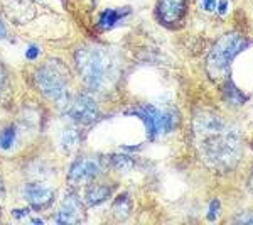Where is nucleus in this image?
<instances>
[{
  "label": "nucleus",
  "mask_w": 253,
  "mask_h": 225,
  "mask_svg": "<svg viewBox=\"0 0 253 225\" xmlns=\"http://www.w3.org/2000/svg\"><path fill=\"white\" fill-rule=\"evenodd\" d=\"M194 137L205 163L216 171H231L243 154L240 134L223 117L201 112L194 117Z\"/></svg>",
  "instance_id": "f257e3e1"
},
{
  "label": "nucleus",
  "mask_w": 253,
  "mask_h": 225,
  "mask_svg": "<svg viewBox=\"0 0 253 225\" xmlns=\"http://www.w3.org/2000/svg\"><path fill=\"white\" fill-rule=\"evenodd\" d=\"M76 68L84 85L93 92H105L117 78V61L108 49L84 46L76 53Z\"/></svg>",
  "instance_id": "f03ea898"
},
{
  "label": "nucleus",
  "mask_w": 253,
  "mask_h": 225,
  "mask_svg": "<svg viewBox=\"0 0 253 225\" xmlns=\"http://www.w3.org/2000/svg\"><path fill=\"white\" fill-rule=\"evenodd\" d=\"M36 85L44 97L58 104L68 102V69L61 61L49 59L34 75Z\"/></svg>",
  "instance_id": "7ed1b4c3"
},
{
  "label": "nucleus",
  "mask_w": 253,
  "mask_h": 225,
  "mask_svg": "<svg viewBox=\"0 0 253 225\" xmlns=\"http://www.w3.org/2000/svg\"><path fill=\"white\" fill-rule=\"evenodd\" d=\"M245 46H247V41L240 34L221 36V38L216 41L211 53L208 55L206 69L210 73V76L218 78V76L226 75L231 63H233V59L243 51Z\"/></svg>",
  "instance_id": "20e7f679"
},
{
  "label": "nucleus",
  "mask_w": 253,
  "mask_h": 225,
  "mask_svg": "<svg viewBox=\"0 0 253 225\" xmlns=\"http://www.w3.org/2000/svg\"><path fill=\"white\" fill-rule=\"evenodd\" d=\"M130 113L137 115L144 122L147 134L152 139L172 132L175 125H177V115L174 112H162V110L152 107V105H142V107L130 110Z\"/></svg>",
  "instance_id": "39448f33"
},
{
  "label": "nucleus",
  "mask_w": 253,
  "mask_h": 225,
  "mask_svg": "<svg viewBox=\"0 0 253 225\" xmlns=\"http://www.w3.org/2000/svg\"><path fill=\"white\" fill-rule=\"evenodd\" d=\"M66 115L78 124H91L98 117L96 102L86 93H78L76 97L68 98Z\"/></svg>",
  "instance_id": "423d86ee"
},
{
  "label": "nucleus",
  "mask_w": 253,
  "mask_h": 225,
  "mask_svg": "<svg viewBox=\"0 0 253 225\" xmlns=\"http://www.w3.org/2000/svg\"><path fill=\"white\" fill-rule=\"evenodd\" d=\"M101 173V165L98 159L93 158H81L73 163L71 169L68 173V181L71 186H80L84 183L93 181Z\"/></svg>",
  "instance_id": "0eeeda50"
},
{
  "label": "nucleus",
  "mask_w": 253,
  "mask_h": 225,
  "mask_svg": "<svg viewBox=\"0 0 253 225\" xmlns=\"http://www.w3.org/2000/svg\"><path fill=\"white\" fill-rule=\"evenodd\" d=\"M84 219V207L76 193H66L59 212L54 217L56 224H80Z\"/></svg>",
  "instance_id": "6e6552de"
},
{
  "label": "nucleus",
  "mask_w": 253,
  "mask_h": 225,
  "mask_svg": "<svg viewBox=\"0 0 253 225\" xmlns=\"http://www.w3.org/2000/svg\"><path fill=\"white\" fill-rule=\"evenodd\" d=\"M22 196L34 210H44L54 202V190L42 183H27L22 188Z\"/></svg>",
  "instance_id": "1a4fd4ad"
},
{
  "label": "nucleus",
  "mask_w": 253,
  "mask_h": 225,
  "mask_svg": "<svg viewBox=\"0 0 253 225\" xmlns=\"http://www.w3.org/2000/svg\"><path fill=\"white\" fill-rule=\"evenodd\" d=\"M187 10V0H159L157 15L167 26L182 22Z\"/></svg>",
  "instance_id": "9d476101"
},
{
  "label": "nucleus",
  "mask_w": 253,
  "mask_h": 225,
  "mask_svg": "<svg viewBox=\"0 0 253 225\" xmlns=\"http://www.w3.org/2000/svg\"><path fill=\"white\" fill-rule=\"evenodd\" d=\"M112 195V188L108 185H101V183H91L86 188V193H84V202L89 207H96L100 203H103L105 200L110 198Z\"/></svg>",
  "instance_id": "9b49d317"
},
{
  "label": "nucleus",
  "mask_w": 253,
  "mask_h": 225,
  "mask_svg": "<svg viewBox=\"0 0 253 225\" xmlns=\"http://www.w3.org/2000/svg\"><path fill=\"white\" fill-rule=\"evenodd\" d=\"M128 7H124V9H107L100 14L98 17V27L103 31H108L112 27H115L122 19L128 14Z\"/></svg>",
  "instance_id": "f8f14e48"
},
{
  "label": "nucleus",
  "mask_w": 253,
  "mask_h": 225,
  "mask_svg": "<svg viewBox=\"0 0 253 225\" xmlns=\"http://www.w3.org/2000/svg\"><path fill=\"white\" fill-rule=\"evenodd\" d=\"M80 141H81V136L75 127L64 129L63 134H61V147H63L64 151H68V153L75 151L76 147L80 146Z\"/></svg>",
  "instance_id": "ddd939ff"
},
{
  "label": "nucleus",
  "mask_w": 253,
  "mask_h": 225,
  "mask_svg": "<svg viewBox=\"0 0 253 225\" xmlns=\"http://www.w3.org/2000/svg\"><path fill=\"white\" fill-rule=\"evenodd\" d=\"M112 210H113V215H115L117 219H120V220L126 219V217L130 215V210H132V202H130V196L126 193L117 196V200L113 202Z\"/></svg>",
  "instance_id": "4468645a"
},
{
  "label": "nucleus",
  "mask_w": 253,
  "mask_h": 225,
  "mask_svg": "<svg viewBox=\"0 0 253 225\" xmlns=\"http://www.w3.org/2000/svg\"><path fill=\"white\" fill-rule=\"evenodd\" d=\"M223 93H224V100L230 102V104H233V105H242V104H245V100H247V97L243 95V92L235 87L233 81H226V83H224Z\"/></svg>",
  "instance_id": "2eb2a0df"
},
{
  "label": "nucleus",
  "mask_w": 253,
  "mask_h": 225,
  "mask_svg": "<svg viewBox=\"0 0 253 225\" xmlns=\"http://www.w3.org/2000/svg\"><path fill=\"white\" fill-rule=\"evenodd\" d=\"M15 134H17V130H15L14 125H9L7 129H3L2 134H0V147L2 149H10L15 141Z\"/></svg>",
  "instance_id": "dca6fc26"
},
{
  "label": "nucleus",
  "mask_w": 253,
  "mask_h": 225,
  "mask_svg": "<svg viewBox=\"0 0 253 225\" xmlns=\"http://www.w3.org/2000/svg\"><path fill=\"white\" fill-rule=\"evenodd\" d=\"M110 161H112V166L115 168L117 171H126L132 168V159L130 156H120V154H117V156H112L110 158Z\"/></svg>",
  "instance_id": "f3484780"
},
{
  "label": "nucleus",
  "mask_w": 253,
  "mask_h": 225,
  "mask_svg": "<svg viewBox=\"0 0 253 225\" xmlns=\"http://www.w3.org/2000/svg\"><path fill=\"white\" fill-rule=\"evenodd\" d=\"M219 215V202L218 200H211L210 203V212H208V220H211V222H214L216 219H218Z\"/></svg>",
  "instance_id": "a211bd4d"
},
{
  "label": "nucleus",
  "mask_w": 253,
  "mask_h": 225,
  "mask_svg": "<svg viewBox=\"0 0 253 225\" xmlns=\"http://www.w3.org/2000/svg\"><path fill=\"white\" fill-rule=\"evenodd\" d=\"M235 222L238 224H253V212H242L235 217Z\"/></svg>",
  "instance_id": "6ab92c4d"
},
{
  "label": "nucleus",
  "mask_w": 253,
  "mask_h": 225,
  "mask_svg": "<svg viewBox=\"0 0 253 225\" xmlns=\"http://www.w3.org/2000/svg\"><path fill=\"white\" fill-rule=\"evenodd\" d=\"M199 3H201V9L206 12H213L218 7V0H199Z\"/></svg>",
  "instance_id": "aec40b11"
},
{
  "label": "nucleus",
  "mask_w": 253,
  "mask_h": 225,
  "mask_svg": "<svg viewBox=\"0 0 253 225\" xmlns=\"http://www.w3.org/2000/svg\"><path fill=\"white\" fill-rule=\"evenodd\" d=\"M38 56H39V48L34 46V44H31V46L26 49V58L27 59H36Z\"/></svg>",
  "instance_id": "412c9836"
},
{
  "label": "nucleus",
  "mask_w": 253,
  "mask_h": 225,
  "mask_svg": "<svg viewBox=\"0 0 253 225\" xmlns=\"http://www.w3.org/2000/svg\"><path fill=\"white\" fill-rule=\"evenodd\" d=\"M26 215H29V210L27 208H17V210H12V217H15V219H22V217H26Z\"/></svg>",
  "instance_id": "4be33fe9"
},
{
  "label": "nucleus",
  "mask_w": 253,
  "mask_h": 225,
  "mask_svg": "<svg viewBox=\"0 0 253 225\" xmlns=\"http://www.w3.org/2000/svg\"><path fill=\"white\" fill-rule=\"evenodd\" d=\"M216 9H218L219 15H224V14H226V10H228V0H221V2L218 3V7H216Z\"/></svg>",
  "instance_id": "5701e85b"
},
{
  "label": "nucleus",
  "mask_w": 253,
  "mask_h": 225,
  "mask_svg": "<svg viewBox=\"0 0 253 225\" xmlns=\"http://www.w3.org/2000/svg\"><path fill=\"white\" fill-rule=\"evenodd\" d=\"M5 71H3V68L0 66V95H2L3 88H5Z\"/></svg>",
  "instance_id": "b1692460"
},
{
  "label": "nucleus",
  "mask_w": 253,
  "mask_h": 225,
  "mask_svg": "<svg viewBox=\"0 0 253 225\" xmlns=\"http://www.w3.org/2000/svg\"><path fill=\"white\" fill-rule=\"evenodd\" d=\"M7 36V31H5V26L2 24V20H0V39H3Z\"/></svg>",
  "instance_id": "393cba45"
},
{
  "label": "nucleus",
  "mask_w": 253,
  "mask_h": 225,
  "mask_svg": "<svg viewBox=\"0 0 253 225\" xmlns=\"http://www.w3.org/2000/svg\"><path fill=\"white\" fill-rule=\"evenodd\" d=\"M248 188H250V191H252V195H253V174L250 176V179H248Z\"/></svg>",
  "instance_id": "a878e982"
},
{
  "label": "nucleus",
  "mask_w": 253,
  "mask_h": 225,
  "mask_svg": "<svg viewBox=\"0 0 253 225\" xmlns=\"http://www.w3.org/2000/svg\"><path fill=\"white\" fill-rule=\"evenodd\" d=\"M0 193H2V181H0Z\"/></svg>",
  "instance_id": "bb28decb"
}]
</instances>
